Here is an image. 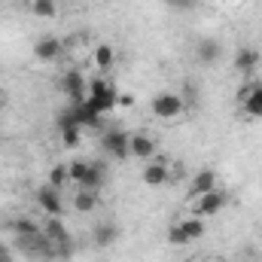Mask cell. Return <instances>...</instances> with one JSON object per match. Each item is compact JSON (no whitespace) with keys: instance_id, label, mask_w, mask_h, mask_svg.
<instances>
[{"instance_id":"6da1fadb","label":"cell","mask_w":262,"mask_h":262,"mask_svg":"<svg viewBox=\"0 0 262 262\" xmlns=\"http://www.w3.org/2000/svg\"><path fill=\"white\" fill-rule=\"evenodd\" d=\"M89 107L95 110V113H110L113 107H119V92H116V85L110 82V79H104V76H95V79H89Z\"/></svg>"},{"instance_id":"7a4b0ae2","label":"cell","mask_w":262,"mask_h":262,"mask_svg":"<svg viewBox=\"0 0 262 262\" xmlns=\"http://www.w3.org/2000/svg\"><path fill=\"white\" fill-rule=\"evenodd\" d=\"M55 125H58V134H61V143H64L67 149H76L79 143H82V125L76 122V116H73V110L64 107L58 116H55Z\"/></svg>"},{"instance_id":"3957f363","label":"cell","mask_w":262,"mask_h":262,"mask_svg":"<svg viewBox=\"0 0 262 262\" xmlns=\"http://www.w3.org/2000/svg\"><path fill=\"white\" fill-rule=\"evenodd\" d=\"M61 92L67 95L70 107L89 101V79L82 76V70H67L64 76H61Z\"/></svg>"},{"instance_id":"277c9868","label":"cell","mask_w":262,"mask_h":262,"mask_svg":"<svg viewBox=\"0 0 262 262\" xmlns=\"http://www.w3.org/2000/svg\"><path fill=\"white\" fill-rule=\"evenodd\" d=\"M229 204V195L216 186V189H210V192H204V195H198V198H192V213L195 216H201V220H207V216H213V213H220L223 207Z\"/></svg>"},{"instance_id":"5b68a950","label":"cell","mask_w":262,"mask_h":262,"mask_svg":"<svg viewBox=\"0 0 262 262\" xmlns=\"http://www.w3.org/2000/svg\"><path fill=\"white\" fill-rule=\"evenodd\" d=\"M128 131L122 128H107L101 134V149L110 156V159H116V162H122V159H128Z\"/></svg>"},{"instance_id":"8992f818","label":"cell","mask_w":262,"mask_h":262,"mask_svg":"<svg viewBox=\"0 0 262 262\" xmlns=\"http://www.w3.org/2000/svg\"><path fill=\"white\" fill-rule=\"evenodd\" d=\"M149 110H152L159 119H177L186 107H183V101H180V95H177V92H159V95L152 98Z\"/></svg>"},{"instance_id":"52a82bcc","label":"cell","mask_w":262,"mask_h":262,"mask_svg":"<svg viewBox=\"0 0 262 262\" xmlns=\"http://www.w3.org/2000/svg\"><path fill=\"white\" fill-rule=\"evenodd\" d=\"M128 156L131 159H140V162H152L159 156V143L146 131H134L128 137Z\"/></svg>"},{"instance_id":"ba28073f","label":"cell","mask_w":262,"mask_h":262,"mask_svg":"<svg viewBox=\"0 0 262 262\" xmlns=\"http://www.w3.org/2000/svg\"><path fill=\"white\" fill-rule=\"evenodd\" d=\"M37 204H40V210L46 213V216H61L64 213V198H61V189H55V186H49V183H43L37 192Z\"/></svg>"},{"instance_id":"9c48e42d","label":"cell","mask_w":262,"mask_h":262,"mask_svg":"<svg viewBox=\"0 0 262 262\" xmlns=\"http://www.w3.org/2000/svg\"><path fill=\"white\" fill-rule=\"evenodd\" d=\"M43 235L52 241V247L58 250V256H70V235H67L61 216H49V220L43 223Z\"/></svg>"},{"instance_id":"30bf717a","label":"cell","mask_w":262,"mask_h":262,"mask_svg":"<svg viewBox=\"0 0 262 262\" xmlns=\"http://www.w3.org/2000/svg\"><path fill=\"white\" fill-rule=\"evenodd\" d=\"M61 55H64V43H61L58 37H40V40L34 43V58L43 61V64H52V61H58Z\"/></svg>"},{"instance_id":"8fae6325","label":"cell","mask_w":262,"mask_h":262,"mask_svg":"<svg viewBox=\"0 0 262 262\" xmlns=\"http://www.w3.org/2000/svg\"><path fill=\"white\" fill-rule=\"evenodd\" d=\"M110 180V171H107V162H89V171L85 177L76 183L79 189H92V192H101Z\"/></svg>"},{"instance_id":"7c38bea8","label":"cell","mask_w":262,"mask_h":262,"mask_svg":"<svg viewBox=\"0 0 262 262\" xmlns=\"http://www.w3.org/2000/svg\"><path fill=\"white\" fill-rule=\"evenodd\" d=\"M168 180H171V171H168L165 156H156L152 162H146V168H143V183L146 186H165Z\"/></svg>"},{"instance_id":"4fadbf2b","label":"cell","mask_w":262,"mask_h":262,"mask_svg":"<svg viewBox=\"0 0 262 262\" xmlns=\"http://www.w3.org/2000/svg\"><path fill=\"white\" fill-rule=\"evenodd\" d=\"M195 58H198V64H204V67L220 64V58H223V43H220V40H213V37H204V40H198Z\"/></svg>"},{"instance_id":"5bb4252c","label":"cell","mask_w":262,"mask_h":262,"mask_svg":"<svg viewBox=\"0 0 262 262\" xmlns=\"http://www.w3.org/2000/svg\"><path fill=\"white\" fill-rule=\"evenodd\" d=\"M241 104L247 116H262V82H247L241 89Z\"/></svg>"},{"instance_id":"9a60e30c","label":"cell","mask_w":262,"mask_h":262,"mask_svg":"<svg viewBox=\"0 0 262 262\" xmlns=\"http://www.w3.org/2000/svg\"><path fill=\"white\" fill-rule=\"evenodd\" d=\"M116 238H119V226H116V223H98V226H92V244H95L98 250L113 247Z\"/></svg>"},{"instance_id":"2e32d148","label":"cell","mask_w":262,"mask_h":262,"mask_svg":"<svg viewBox=\"0 0 262 262\" xmlns=\"http://www.w3.org/2000/svg\"><path fill=\"white\" fill-rule=\"evenodd\" d=\"M235 70L238 73H244V76H253V70L259 67V49H253V46H241L238 52H235Z\"/></svg>"},{"instance_id":"e0dca14e","label":"cell","mask_w":262,"mask_h":262,"mask_svg":"<svg viewBox=\"0 0 262 262\" xmlns=\"http://www.w3.org/2000/svg\"><path fill=\"white\" fill-rule=\"evenodd\" d=\"M216 174L210 171V168H204V171H198L195 177H192V183H189V195L198 198V195H204V192H210V189H216Z\"/></svg>"},{"instance_id":"ac0fdd59","label":"cell","mask_w":262,"mask_h":262,"mask_svg":"<svg viewBox=\"0 0 262 262\" xmlns=\"http://www.w3.org/2000/svg\"><path fill=\"white\" fill-rule=\"evenodd\" d=\"M180 101H183V107L186 110H198V104H201V92H198V85L192 79H186V82H180Z\"/></svg>"},{"instance_id":"d6986e66","label":"cell","mask_w":262,"mask_h":262,"mask_svg":"<svg viewBox=\"0 0 262 262\" xmlns=\"http://www.w3.org/2000/svg\"><path fill=\"white\" fill-rule=\"evenodd\" d=\"M177 226L183 229V235H186V241H189V244H192V241H198V238H204V220H201V216H195V213H192L189 220H180Z\"/></svg>"},{"instance_id":"ffe728a7","label":"cell","mask_w":262,"mask_h":262,"mask_svg":"<svg viewBox=\"0 0 262 262\" xmlns=\"http://www.w3.org/2000/svg\"><path fill=\"white\" fill-rule=\"evenodd\" d=\"M73 207H76L79 213H92V210L98 207V192H92V189H76Z\"/></svg>"},{"instance_id":"44dd1931","label":"cell","mask_w":262,"mask_h":262,"mask_svg":"<svg viewBox=\"0 0 262 262\" xmlns=\"http://www.w3.org/2000/svg\"><path fill=\"white\" fill-rule=\"evenodd\" d=\"M9 229H12V235H15V238H34V235H40V232H43V226H37L34 220H12V223H9Z\"/></svg>"},{"instance_id":"7402d4cb","label":"cell","mask_w":262,"mask_h":262,"mask_svg":"<svg viewBox=\"0 0 262 262\" xmlns=\"http://www.w3.org/2000/svg\"><path fill=\"white\" fill-rule=\"evenodd\" d=\"M95 64H98V70H110V67L116 64V49L107 46V43H101L95 49Z\"/></svg>"},{"instance_id":"603a6c76","label":"cell","mask_w":262,"mask_h":262,"mask_svg":"<svg viewBox=\"0 0 262 262\" xmlns=\"http://www.w3.org/2000/svg\"><path fill=\"white\" fill-rule=\"evenodd\" d=\"M31 12H34L37 18H55L58 0H31Z\"/></svg>"},{"instance_id":"cb8c5ba5","label":"cell","mask_w":262,"mask_h":262,"mask_svg":"<svg viewBox=\"0 0 262 262\" xmlns=\"http://www.w3.org/2000/svg\"><path fill=\"white\" fill-rule=\"evenodd\" d=\"M49 186H55V189H64L67 183H70V168L67 165H55L52 171H49V180H46Z\"/></svg>"},{"instance_id":"d4e9b609","label":"cell","mask_w":262,"mask_h":262,"mask_svg":"<svg viewBox=\"0 0 262 262\" xmlns=\"http://www.w3.org/2000/svg\"><path fill=\"white\" fill-rule=\"evenodd\" d=\"M67 168H70V180H73V183H79V180L85 177V171H89V162H82V159H76V162H70Z\"/></svg>"},{"instance_id":"484cf974","label":"cell","mask_w":262,"mask_h":262,"mask_svg":"<svg viewBox=\"0 0 262 262\" xmlns=\"http://www.w3.org/2000/svg\"><path fill=\"white\" fill-rule=\"evenodd\" d=\"M168 241L174 244V247H186L189 241H186V235H183V229L180 226H171V232H168Z\"/></svg>"},{"instance_id":"4316f807","label":"cell","mask_w":262,"mask_h":262,"mask_svg":"<svg viewBox=\"0 0 262 262\" xmlns=\"http://www.w3.org/2000/svg\"><path fill=\"white\" fill-rule=\"evenodd\" d=\"M165 3H168L171 9H180V12H189V9L195 6L198 0H165Z\"/></svg>"},{"instance_id":"83f0119b","label":"cell","mask_w":262,"mask_h":262,"mask_svg":"<svg viewBox=\"0 0 262 262\" xmlns=\"http://www.w3.org/2000/svg\"><path fill=\"white\" fill-rule=\"evenodd\" d=\"M131 104H134L131 95H119V107H131Z\"/></svg>"},{"instance_id":"f1b7e54d","label":"cell","mask_w":262,"mask_h":262,"mask_svg":"<svg viewBox=\"0 0 262 262\" xmlns=\"http://www.w3.org/2000/svg\"><path fill=\"white\" fill-rule=\"evenodd\" d=\"M0 104H3V89H0Z\"/></svg>"}]
</instances>
